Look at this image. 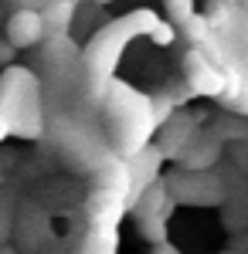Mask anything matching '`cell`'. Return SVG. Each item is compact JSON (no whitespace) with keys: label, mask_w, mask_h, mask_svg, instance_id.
<instances>
[{"label":"cell","mask_w":248,"mask_h":254,"mask_svg":"<svg viewBox=\"0 0 248 254\" xmlns=\"http://www.w3.org/2000/svg\"><path fill=\"white\" fill-rule=\"evenodd\" d=\"M44 20H41V10H31V7H17L10 20H7V44L14 51H27V48H38L44 41Z\"/></svg>","instance_id":"ba28073f"},{"label":"cell","mask_w":248,"mask_h":254,"mask_svg":"<svg viewBox=\"0 0 248 254\" xmlns=\"http://www.w3.org/2000/svg\"><path fill=\"white\" fill-rule=\"evenodd\" d=\"M163 10H167V24L184 27L197 14V0H163Z\"/></svg>","instance_id":"d6986e66"},{"label":"cell","mask_w":248,"mask_h":254,"mask_svg":"<svg viewBox=\"0 0 248 254\" xmlns=\"http://www.w3.org/2000/svg\"><path fill=\"white\" fill-rule=\"evenodd\" d=\"M242 10V3L238 0H204V17H208V24H211V31L214 27H221V24H228L235 14Z\"/></svg>","instance_id":"e0dca14e"},{"label":"cell","mask_w":248,"mask_h":254,"mask_svg":"<svg viewBox=\"0 0 248 254\" xmlns=\"http://www.w3.org/2000/svg\"><path fill=\"white\" fill-rule=\"evenodd\" d=\"M129 210V200L126 196L106 193V190H96L85 203V217H89V227H119V220Z\"/></svg>","instance_id":"8fae6325"},{"label":"cell","mask_w":248,"mask_h":254,"mask_svg":"<svg viewBox=\"0 0 248 254\" xmlns=\"http://www.w3.org/2000/svg\"><path fill=\"white\" fill-rule=\"evenodd\" d=\"M225 227H231V231H245L248 227V190H228Z\"/></svg>","instance_id":"2e32d148"},{"label":"cell","mask_w":248,"mask_h":254,"mask_svg":"<svg viewBox=\"0 0 248 254\" xmlns=\"http://www.w3.org/2000/svg\"><path fill=\"white\" fill-rule=\"evenodd\" d=\"M92 180H96V190H106V193H116V196L129 200V163L119 159L116 153L102 156V163L92 170Z\"/></svg>","instance_id":"7c38bea8"},{"label":"cell","mask_w":248,"mask_h":254,"mask_svg":"<svg viewBox=\"0 0 248 254\" xmlns=\"http://www.w3.org/2000/svg\"><path fill=\"white\" fill-rule=\"evenodd\" d=\"M126 163H129V200L139 196L146 187H153L156 180H163V176H160L163 153H160V146H156V142H150L146 149H139V153L129 156Z\"/></svg>","instance_id":"30bf717a"},{"label":"cell","mask_w":248,"mask_h":254,"mask_svg":"<svg viewBox=\"0 0 248 254\" xmlns=\"http://www.w3.org/2000/svg\"><path fill=\"white\" fill-rule=\"evenodd\" d=\"M184 75H187V88L194 95H204V98H225L228 92V81L221 75V68L201 51V48H187L184 55Z\"/></svg>","instance_id":"8992f818"},{"label":"cell","mask_w":248,"mask_h":254,"mask_svg":"<svg viewBox=\"0 0 248 254\" xmlns=\"http://www.w3.org/2000/svg\"><path fill=\"white\" fill-rule=\"evenodd\" d=\"M238 3H242V10H245V14H248V0H238Z\"/></svg>","instance_id":"484cf974"},{"label":"cell","mask_w":248,"mask_h":254,"mask_svg":"<svg viewBox=\"0 0 248 254\" xmlns=\"http://www.w3.org/2000/svg\"><path fill=\"white\" fill-rule=\"evenodd\" d=\"M156 24H160V17L143 7V10H133L126 17L99 27L92 34V41L85 44V51H82V85H85L89 95L102 98V92L113 85V71L123 58V51L129 48V41L139 38V34L150 38Z\"/></svg>","instance_id":"6da1fadb"},{"label":"cell","mask_w":248,"mask_h":254,"mask_svg":"<svg viewBox=\"0 0 248 254\" xmlns=\"http://www.w3.org/2000/svg\"><path fill=\"white\" fill-rule=\"evenodd\" d=\"M173 207L177 203H173L170 190H167V180H156L153 187H146L139 196L129 200V210H133L136 220H143V217H170Z\"/></svg>","instance_id":"4fadbf2b"},{"label":"cell","mask_w":248,"mask_h":254,"mask_svg":"<svg viewBox=\"0 0 248 254\" xmlns=\"http://www.w3.org/2000/svg\"><path fill=\"white\" fill-rule=\"evenodd\" d=\"M7 136H14V132H10V122H7V119L0 116V142H3Z\"/></svg>","instance_id":"d4e9b609"},{"label":"cell","mask_w":248,"mask_h":254,"mask_svg":"<svg viewBox=\"0 0 248 254\" xmlns=\"http://www.w3.org/2000/svg\"><path fill=\"white\" fill-rule=\"evenodd\" d=\"M225 254H242V251H225Z\"/></svg>","instance_id":"83f0119b"},{"label":"cell","mask_w":248,"mask_h":254,"mask_svg":"<svg viewBox=\"0 0 248 254\" xmlns=\"http://www.w3.org/2000/svg\"><path fill=\"white\" fill-rule=\"evenodd\" d=\"M102 109H106V126H109V153H116L119 159L136 156L139 149L150 146V139L156 136V119L150 109V95H139L129 85L113 81L106 92H102Z\"/></svg>","instance_id":"7a4b0ae2"},{"label":"cell","mask_w":248,"mask_h":254,"mask_svg":"<svg viewBox=\"0 0 248 254\" xmlns=\"http://www.w3.org/2000/svg\"><path fill=\"white\" fill-rule=\"evenodd\" d=\"M231 159H235V166L242 170V176L248 180V139H242V142L231 146Z\"/></svg>","instance_id":"7402d4cb"},{"label":"cell","mask_w":248,"mask_h":254,"mask_svg":"<svg viewBox=\"0 0 248 254\" xmlns=\"http://www.w3.org/2000/svg\"><path fill=\"white\" fill-rule=\"evenodd\" d=\"M167 190H170L173 203H187V207H218L228 200V187H225V176L218 170H177L167 176Z\"/></svg>","instance_id":"5b68a950"},{"label":"cell","mask_w":248,"mask_h":254,"mask_svg":"<svg viewBox=\"0 0 248 254\" xmlns=\"http://www.w3.org/2000/svg\"><path fill=\"white\" fill-rule=\"evenodd\" d=\"M136 231L143 234V241H150L153 248L167 244V217H143V220H136Z\"/></svg>","instance_id":"ffe728a7"},{"label":"cell","mask_w":248,"mask_h":254,"mask_svg":"<svg viewBox=\"0 0 248 254\" xmlns=\"http://www.w3.org/2000/svg\"><path fill=\"white\" fill-rule=\"evenodd\" d=\"M119 251V231L116 227H89L82 241V254H116Z\"/></svg>","instance_id":"9a60e30c"},{"label":"cell","mask_w":248,"mask_h":254,"mask_svg":"<svg viewBox=\"0 0 248 254\" xmlns=\"http://www.w3.org/2000/svg\"><path fill=\"white\" fill-rule=\"evenodd\" d=\"M10 58H14V48L10 44H0V64H10Z\"/></svg>","instance_id":"cb8c5ba5"},{"label":"cell","mask_w":248,"mask_h":254,"mask_svg":"<svg viewBox=\"0 0 248 254\" xmlns=\"http://www.w3.org/2000/svg\"><path fill=\"white\" fill-rule=\"evenodd\" d=\"M201 122H204V116H191V112H173L156 132H160V153H163V159H180V153L191 146V139L201 132Z\"/></svg>","instance_id":"52a82bcc"},{"label":"cell","mask_w":248,"mask_h":254,"mask_svg":"<svg viewBox=\"0 0 248 254\" xmlns=\"http://www.w3.org/2000/svg\"><path fill=\"white\" fill-rule=\"evenodd\" d=\"M150 254H180V248H173L170 241H167V244H156V248H153Z\"/></svg>","instance_id":"603a6c76"},{"label":"cell","mask_w":248,"mask_h":254,"mask_svg":"<svg viewBox=\"0 0 248 254\" xmlns=\"http://www.w3.org/2000/svg\"><path fill=\"white\" fill-rule=\"evenodd\" d=\"M177 38H180V34H177V27H173V24H167V20H160V24L153 27V34H150L153 44H163V48H167V44H173Z\"/></svg>","instance_id":"44dd1931"},{"label":"cell","mask_w":248,"mask_h":254,"mask_svg":"<svg viewBox=\"0 0 248 254\" xmlns=\"http://www.w3.org/2000/svg\"><path fill=\"white\" fill-rule=\"evenodd\" d=\"M211 132L221 139V142H231V146H235V142L248 139V119L245 116H235V112H218Z\"/></svg>","instance_id":"5bb4252c"},{"label":"cell","mask_w":248,"mask_h":254,"mask_svg":"<svg viewBox=\"0 0 248 254\" xmlns=\"http://www.w3.org/2000/svg\"><path fill=\"white\" fill-rule=\"evenodd\" d=\"M92 3H113V0H92Z\"/></svg>","instance_id":"4316f807"},{"label":"cell","mask_w":248,"mask_h":254,"mask_svg":"<svg viewBox=\"0 0 248 254\" xmlns=\"http://www.w3.org/2000/svg\"><path fill=\"white\" fill-rule=\"evenodd\" d=\"M201 51L221 68L228 81V92L221 98L225 112L248 119V14L238 10L228 24L214 27L211 38L201 44Z\"/></svg>","instance_id":"3957f363"},{"label":"cell","mask_w":248,"mask_h":254,"mask_svg":"<svg viewBox=\"0 0 248 254\" xmlns=\"http://www.w3.org/2000/svg\"><path fill=\"white\" fill-rule=\"evenodd\" d=\"M0 116L10 122V132L17 126V116H31V122L44 129V119H41V81L34 71L7 68V75L0 78Z\"/></svg>","instance_id":"277c9868"},{"label":"cell","mask_w":248,"mask_h":254,"mask_svg":"<svg viewBox=\"0 0 248 254\" xmlns=\"http://www.w3.org/2000/svg\"><path fill=\"white\" fill-rule=\"evenodd\" d=\"M177 34H184V38L191 41V48H201V44L211 38V24H208V17L197 10V14L184 24V27H177Z\"/></svg>","instance_id":"ac0fdd59"},{"label":"cell","mask_w":248,"mask_h":254,"mask_svg":"<svg viewBox=\"0 0 248 254\" xmlns=\"http://www.w3.org/2000/svg\"><path fill=\"white\" fill-rule=\"evenodd\" d=\"M221 153H225V142L208 132V129H201L197 136L191 139V146L180 153V170H191V173H201V170H218V163H221Z\"/></svg>","instance_id":"9c48e42d"}]
</instances>
